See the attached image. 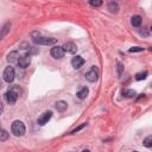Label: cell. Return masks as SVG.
I'll use <instances>...</instances> for the list:
<instances>
[{
	"instance_id": "obj_3",
	"label": "cell",
	"mask_w": 152,
	"mask_h": 152,
	"mask_svg": "<svg viewBox=\"0 0 152 152\" xmlns=\"http://www.w3.org/2000/svg\"><path fill=\"white\" fill-rule=\"evenodd\" d=\"M4 80L6 81L7 83H11L13 82V80H14V76H16V73H14V69L12 67H7L5 70H4Z\"/></svg>"
},
{
	"instance_id": "obj_8",
	"label": "cell",
	"mask_w": 152,
	"mask_h": 152,
	"mask_svg": "<svg viewBox=\"0 0 152 152\" xmlns=\"http://www.w3.org/2000/svg\"><path fill=\"white\" fill-rule=\"evenodd\" d=\"M50 54H51V56L55 58V59H61L63 56H64V50L62 46H54L51 49V51H50Z\"/></svg>"
},
{
	"instance_id": "obj_17",
	"label": "cell",
	"mask_w": 152,
	"mask_h": 152,
	"mask_svg": "<svg viewBox=\"0 0 152 152\" xmlns=\"http://www.w3.org/2000/svg\"><path fill=\"white\" fill-rule=\"evenodd\" d=\"M123 95H124L125 97L132 99V97L136 96V92H134L133 89H127V90H124V92H123Z\"/></svg>"
},
{
	"instance_id": "obj_26",
	"label": "cell",
	"mask_w": 152,
	"mask_h": 152,
	"mask_svg": "<svg viewBox=\"0 0 152 152\" xmlns=\"http://www.w3.org/2000/svg\"><path fill=\"white\" fill-rule=\"evenodd\" d=\"M82 152H90V151H89V150H83Z\"/></svg>"
},
{
	"instance_id": "obj_10",
	"label": "cell",
	"mask_w": 152,
	"mask_h": 152,
	"mask_svg": "<svg viewBox=\"0 0 152 152\" xmlns=\"http://www.w3.org/2000/svg\"><path fill=\"white\" fill-rule=\"evenodd\" d=\"M83 64H85V59H83L82 56H75V57H73L72 65H73L74 69H80Z\"/></svg>"
},
{
	"instance_id": "obj_25",
	"label": "cell",
	"mask_w": 152,
	"mask_h": 152,
	"mask_svg": "<svg viewBox=\"0 0 152 152\" xmlns=\"http://www.w3.org/2000/svg\"><path fill=\"white\" fill-rule=\"evenodd\" d=\"M3 110H4V105H3L1 102H0V114L3 113Z\"/></svg>"
},
{
	"instance_id": "obj_4",
	"label": "cell",
	"mask_w": 152,
	"mask_h": 152,
	"mask_svg": "<svg viewBox=\"0 0 152 152\" xmlns=\"http://www.w3.org/2000/svg\"><path fill=\"white\" fill-rule=\"evenodd\" d=\"M99 78V72L95 67H92V69L86 74V80L88 82H96Z\"/></svg>"
},
{
	"instance_id": "obj_15",
	"label": "cell",
	"mask_w": 152,
	"mask_h": 152,
	"mask_svg": "<svg viewBox=\"0 0 152 152\" xmlns=\"http://www.w3.org/2000/svg\"><path fill=\"white\" fill-rule=\"evenodd\" d=\"M131 24L136 27H139L141 25V17L140 16H133L131 18Z\"/></svg>"
},
{
	"instance_id": "obj_27",
	"label": "cell",
	"mask_w": 152,
	"mask_h": 152,
	"mask_svg": "<svg viewBox=\"0 0 152 152\" xmlns=\"http://www.w3.org/2000/svg\"><path fill=\"white\" fill-rule=\"evenodd\" d=\"M133 152H138V151H133Z\"/></svg>"
},
{
	"instance_id": "obj_5",
	"label": "cell",
	"mask_w": 152,
	"mask_h": 152,
	"mask_svg": "<svg viewBox=\"0 0 152 152\" xmlns=\"http://www.w3.org/2000/svg\"><path fill=\"white\" fill-rule=\"evenodd\" d=\"M18 65L22 68V69H25L30 65V63H31V57H30V55H23V56H19L18 58Z\"/></svg>"
},
{
	"instance_id": "obj_1",
	"label": "cell",
	"mask_w": 152,
	"mask_h": 152,
	"mask_svg": "<svg viewBox=\"0 0 152 152\" xmlns=\"http://www.w3.org/2000/svg\"><path fill=\"white\" fill-rule=\"evenodd\" d=\"M11 131L16 137H23L26 132V128H25V125L22 123V121L16 120V121H13V124L11 126Z\"/></svg>"
},
{
	"instance_id": "obj_23",
	"label": "cell",
	"mask_w": 152,
	"mask_h": 152,
	"mask_svg": "<svg viewBox=\"0 0 152 152\" xmlns=\"http://www.w3.org/2000/svg\"><path fill=\"white\" fill-rule=\"evenodd\" d=\"M123 70H124L123 64H121V63H118V75H119V76L121 75V73H123Z\"/></svg>"
},
{
	"instance_id": "obj_2",
	"label": "cell",
	"mask_w": 152,
	"mask_h": 152,
	"mask_svg": "<svg viewBox=\"0 0 152 152\" xmlns=\"http://www.w3.org/2000/svg\"><path fill=\"white\" fill-rule=\"evenodd\" d=\"M33 43L38 45H54L56 43L55 38H50V37H33Z\"/></svg>"
},
{
	"instance_id": "obj_18",
	"label": "cell",
	"mask_w": 152,
	"mask_h": 152,
	"mask_svg": "<svg viewBox=\"0 0 152 152\" xmlns=\"http://www.w3.org/2000/svg\"><path fill=\"white\" fill-rule=\"evenodd\" d=\"M143 144H144L145 147H149V149H150V147L152 146V136H147V137L144 139Z\"/></svg>"
},
{
	"instance_id": "obj_16",
	"label": "cell",
	"mask_w": 152,
	"mask_h": 152,
	"mask_svg": "<svg viewBox=\"0 0 152 152\" xmlns=\"http://www.w3.org/2000/svg\"><path fill=\"white\" fill-rule=\"evenodd\" d=\"M18 58H19L18 52H17V51H13V52H11V54L8 55L7 61H8L10 63H13V62H18Z\"/></svg>"
},
{
	"instance_id": "obj_11",
	"label": "cell",
	"mask_w": 152,
	"mask_h": 152,
	"mask_svg": "<svg viewBox=\"0 0 152 152\" xmlns=\"http://www.w3.org/2000/svg\"><path fill=\"white\" fill-rule=\"evenodd\" d=\"M88 94H89L88 87H82V88H81L78 92L76 93V96H77L80 100H83V99H86V97L88 96Z\"/></svg>"
},
{
	"instance_id": "obj_6",
	"label": "cell",
	"mask_w": 152,
	"mask_h": 152,
	"mask_svg": "<svg viewBox=\"0 0 152 152\" xmlns=\"http://www.w3.org/2000/svg\"><path fill=\"white\" fill-rule=\"evenodd\" d=\"M18 93L16 92V89H11V90H8V92H6L5 94V99L8 104H16L17 102V100H18Z\"/></svg>"
},
{
	"instance_id": "obj_7",
	"label": "cell",
	"mask_w": 152,
	"mask_h": 152,
	"mask_svg": "<svg viewBox=\"0 0 152 152\" xmlns=\"http://www.w3.org/2000/svg\"><path fill=\"white\" fill-rule=\"evenodd\" d=\"M52 117V112L51 110H48V112H44L42 115H40L38 119H37V124L39 126H44L45 124H48V121L51 119Z\"/></svg>"
},
{
	"instance_id": "obj_20",
	"label": "cell",
	"mask_w": 152,
	"mask_h": 152,
	"mask_svg": "<svg viewBox=\"0 0 152 152\" xmlns=\"http://www.w3.org/2000/svg\"><path fill=\"white\" fill-rule=\"evenodd\" d=\"M147 72H144V73H138L137 75H136V80L137 81H141V80H145L146 77H147Z\"/></svg>"
},
{
	"instance_id": "obj_24",
	"label": "cell",
	"mask_w": 152,
	"mask_h": 152,
	"mask_svg": "<svg viewBox=\"0 0 152 152\" xmlns=\"http://www.w3.org/2000/svg\"><path fill=\"white\" fill-rule=\"evenodd\" d=\"M89 4L90 5H92V6H101V5H102V1H89Z\"/></svg>"
},
{
	"instance_id": "obj_21",
	"label": "cell",
	"mask_w": 152,
	"mask_h": 152,
	"mask_svg": "<svg viewBox=\"0 0 152 152\" xmlns=\"http://www.w3.org/2000/svg\"><path fill=\"white\" fill-rule=\"evenodd\" d=\"M144 48H140V46H133V48H131L130 49V52H140V51H143Z\"/></svg>"
},
{
	"instance_id": "obj_14",
	"label": "cell",
	"mask_w": 152,
	"mask_h": 152,
	"mask_svg": "<svg viewBox=\"0 0 152 152\" xmlns=\"http://www.w3.org/2000/svg\"><path fill=\"white\" fill-rule=\"evenodd\" d=\"M108 10L110 13H118L119 12V4L115 1H110L108 4Z\"/></svg>"
},
{
	"instance_id": "obj_9",
	"label": "cell",
	"mask_w": 152,
	"mask_h": 152,
	"mask_svg": "<svg viewBox=\"0 0 152 152\" xmlns=\"http://www.w3.org/2000/svg\"><path fill=\"white\" fill-rule=\"evenodd\" d=\"M64 52H69V54H75L77 51V45L73 42H67L64 43V45L62 46Z\"/></svg>"
},
{
	"instance_id": "obj_19",
	"label": "cell",
	"mask_w": 152,
	"mask_h": 152,
	"mask_svg": "<svg viewBox=\"0 0 152 152\" xmlns=\"http://www.w3.org/2000/svg\"><path fill=\"white\" fill-rule=\"evenodd\" d=\"M8 139V133L5 130H0V141H5Z\"/></svg>"
},
{
	"instance_id": "obj_12",
	"label": "cell",
	"mask_w": 152,
	"mask_h": 152,
	"mask_svg": "<svg viewBox=\"0 0 152 152\" xmlns=\"http://www.w3.org/2000/svg\"><path fill=\"white\" fill-rule=\"evenodd\" d=\"M10 30H11V24H10V23L5 24L1 29H0V40L7 36V33L10 32Z\"/></svg>"
},
{
	"instance_id": "obj_22",
	"label": "cell",
	"mask_w": 152,
	"mask_h": 152,
	"mask_svg": "<svg viewBox=\"0 0 152 152\" xmlns=\"http://www.w3.org/2000/svg\"><path fill=\"white\" fill-rule=\"evenodd\" d=\"M86 125H87V124H82V125H81V126H78L77 128H75L74 131H72V132H70L69 134H75L76 132H78V131H81V130H82V128H85V127H86Z\"/></svg>"
},
{
	"instance_id": "obj_13",
	"label": "cell",
	"mask_w": 152,
	"mask_h": 152,
	"mask_svg": "<svg viewBox=\"0 0 152 152\" xmlns=\"http://www.w3.org/2000/svg\"><path fill=\"white\" fill-rule=\"evenodd\" d=\"M56 109H57V112H64V110L68 108V104L65 102V101L63 100H59L56 102Z\"/></svg>"
}]
</instances>
